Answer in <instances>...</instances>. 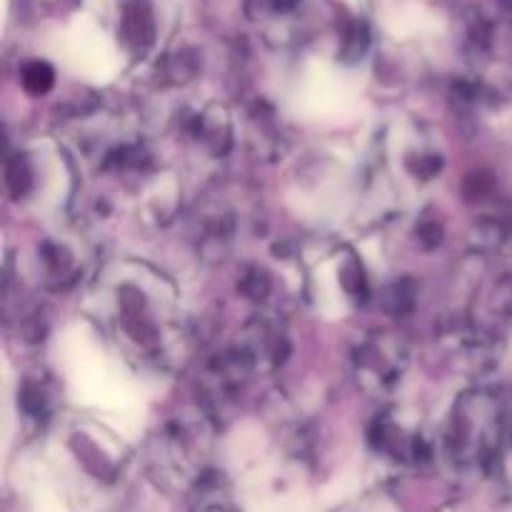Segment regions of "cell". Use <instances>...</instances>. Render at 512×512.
Listing matches in <instances>:
<instances>
[{
  "label": "cell",
  "mask_w": 512,
  "mask_h": 512,
  "mask_svg": "<svg viewBox=\"0 0 512 512\" xmlns=\"http://www.w3.org/2000/svg\"><path fill=\"white\" fill-rule=\"evenodd\" d=\"M213 512H223V510H213Z\"/></svg>",
  "instance_id": "cell-2"
},
{
  "label": "cell",
  "mask_w": 512,
  "mask_h": 512,
  "mask_svg": "<svg viewBox=\"0 0 512 512\" xmlns=\"http://www.w3.org/2000/svg\"><path fill=\"white\" fill-rule=\"evenodd\" d=\"M23 85L33 95L48 93L50 85H53V70H50V65H45V63L28 65L23 73Z\"/></svg>",
  "instance_id": "cell-1"
}]
</instances>
